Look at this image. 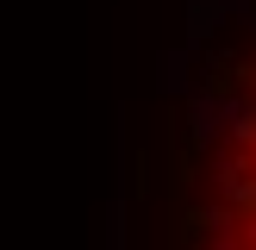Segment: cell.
<instances>
[{
  "mask_svg": "<svg viewBox=\"0 0 256 250\" xmlns=\"http://www.w3.org/2000/svg\"><path fill=\"white\" fill-rule=\"evenodd\" d=\"M188 250H256V56L238 69L206 132L188 206Z\"/></svg>",
  "mask_w": 256,
  "mask_h": 250,
  "instance_id": "obj_1",
  "label": "cell"
}]
</instances>
